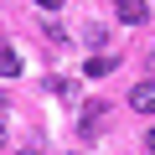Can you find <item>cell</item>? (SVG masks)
<instances>
[{
    "label": "cell",
    "mask_w": 155,
    "mask_h": 155,
    "mask_svg": "<svg viewBox=\"0 0 155 155\" xmlns=\"http://www.w3.org/2000/svg\"><path fill=\"white\" fill-rule=\"evenodd\" d=\"M16 72H21V57L11 47H0V78H16Z\"/></svg>",
    "instance_id": "277c9868"
},
{
    "label": "cell",
    "mask_w": 155,
    "mask_h": 155,
    "mask_svg": "<svg viewBox=\"0 0 155 155\" xmlns=\"http://www.w3.org/2000/svg\"><path fill=\"white\" fill-rule=\"evenodd\" d=\"M104 114H109L104 104H93V109H83V124H78V129H83V134H98V129H104Z\"/></svg>",
    "instance_id": "3957f363"
},
{
    "label": "cell",
    "mask_w": 155,
    "mask_h": 155,
    "mask_svg": "<svg viewBox=\"0 0 155 155\" xmlns=\"http://www.w3.org/2000/svg\"><path fill=\"white\" fill-rule=\"evenodd\" d=\"M83 72H88V78H104V72H114V57H88Z\"/></svg>",
    "instance_id": "5b68a950"
},
{
    "label": "cell",
    "mask_w": 155,
    "mask_h": 155,
    "mask_svg": "<svg viewBox=\"0 0 155 155\" xmlns=\"http://www.w3.org/2000/svg\"><path fill=\"white\" fill-rule=\"evenodd\" d=\"M16 155H41V150H36V145H26V150H16Z\"/></svg>",
    "instance_id": "ba28073f"
},
{
    "label": "cell",
    "mask_w": 155,
    "mask_h": 155,
    "mask_svg": "<svg viewBox=\"0 0 155 155\" xmlns=\"http://www.w3.org/2000/svg\"><path fill=\"white\" fill-rule=\"evenodd\" d=\"M114 5H119V21H129V26L145 21V0H114Z\"/></svg>",
    "instance_id": "7a4b0ae2"
},
{
    "label": "cell",
    "mask_w": 155,
    "mask_h": 155,
    "mask_svg": "<svg viewBox=\"0 0 155 155\" xmlns=\"http://www.w3.org/2000/svg\"><path fill=\"white\" fill-rule=\"evenodd\" d=\"M129 109L134 114H155V83H134L129 88Z\"/></svg>",
    "instance_id": "6da1fadb"
},
{
    "label": "cell",
    "mask_w": 155,
    "mask_h": 155,
    "mask_svg": "<svg viewBox=\"0 0 155 155\" xmlns=\"http://www.w3.org/2000/svg\"><path fill=\"white\" fill-rule=\"evenodd\" d=\"M145 145H150V155H155V129H150V134H145Z\"/></svg>",
    "instance_id": "52a82bcc"
},
{
    "label": "cell",
    "mask_w": 155,
    "mask_h": 155,
    "mask_svg": "<svg viewBox=\"0 0 155 155\" xmlns=\"http://www.w3.org/2000/svg\"><path fill=\"white\" fill-rule=\"evenodd\" d=\"M36 5H41V11H57V5H62V0H36Z\"/></svg>",
    "instance_id": "8992f818"
},
{
    "label": "cell",
    "mask_w": 155,
    "mask_h": 155,
    "mask_svg": "<svg viewBox=\"0 0 155 155\" xmlns=\"http://www.w3.org/2000/svg\"><path fill=\"white\" fill-rule=\"evenodd\" d=\"M0 145H5V129H0Z\"/></svg>",
    "instance_id": "9c48e42d"
}]
</instances>
